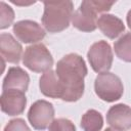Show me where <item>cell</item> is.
<instances>
[{
	"instance_id": "6da1fadb",
	"label": "cell",
	"mask_w": 131,
	"mask_h": 131,
	"mask_svg": "<svg viewBox=\"0 0 131 131\" xmlns=\"http://www.w3.org/2000/svg\"><path fill=\"white\" fill-rule=\"evenodd\" d=\"M56 76L62 86V100L68 102L78 101L84 94V78L88 74L83 57L77 53H69L57 61Z\"/></svg>"
},
{
	"instance_id": "7a4b0ae2",
	"label": "cell",
	"mask_w": 131,
	"mask_h": 131,
	"mask_svg": "<svg viewBox=\"0 0 131 131\" xmlns=\"http://www.w3.org/2000/svg\"><path fill=\"white\" fill-rule=\"evenodd\" d=\"M73 10L72 1H44L42 25L49 33H59L69 28Z\"/></svg>"
},
{
	"instance_id": "3957f363",
	"label": "cell",
	"mask_w": 131,
	"mask_h": 131,
	"mask_svg": "<svg viewBox=\"0 0 131 131\" xmlns=\"http://www.w3.org/2000/svg\"><path fill=\"white\" fill-rule=\"evenodd\" d=\"M115 1L85 0L73 13L72 24L81 32H93L97 28V14L108 11Z\"/></svg>"
},
{
	"instance_id": "277c9868",
	"label": "cell",
	"mask_w": 131,
	"mask_h": 131,
	"mask_svg": "<svg viewBox=\"0 0 131 131\" xmlns=\"http://www.w3.org/2000/svg\"><path fill=\"white\" fill-rule=\"evenodd\" d=\"M23 63L34 73H45L51 70L53 66V57L45 44L37 43L32 44L25 49Z\"/></svg>"
},
{
	"instance_id": "5b68a950",
	"label": "cell",
	"mask_w": 131,
	"mask_h": 131,
	"mask_svg": "<svg viewBox=\"0 0 131 131\" xmlns=\"http://www.w3.org/2000/svg\"><path fill=\"white\" fill-rule=\"evenodd\" d=\"M94 90L101 100L114 102L123 96L124 86L120 77L114 73L106 72L97 75L94 81Z\"/></svg>"
},
{
	"instance_id": "8992f818",
	"label": "cell",
	"mask_w": 131,
	"mask_h": 131,
	"mask_svg": "<svg viewBox=\"0 0 131 131\" xmlns=\"http://www.w3.org/2000/svg\"><path fill=\"white\" fill-rule=\"evenodd\" d=\"M87 58L94 72L99 74L108 72L114 59L111 45L104 40L93 43L87 52Z\"/></svg>"
},
{
	"instance_id": "52a82bcc",
	"label": "cell",
	"mask_w": 131,
	"mask_h": 131,
	"mask_svg": "<svg viewBox=\"0 0 131 131\" xmlns=\"http://www.w3.org/2000/svg\"><path fill=\"white\" fill-rule=\"evenodd\" d=\"M28 120L36 130H45L54 120L53 104L47 100L35 101L29 108Z\"/></svg>"
},
{
	"instance_id": "ba28073f",
	"label": "cell",
	"mask_w": 131,
	"mask_h": 131,
	"mask_svg": "<svg viewBox=\"0 0 131 131\" xmlns=\"http://www.w3.org/2000/svg\"><path fill=\"white\" fill-rule=\"evenodd\" d=\"M12 31L16 38L23 43H36L45 38V30L35 20L23 19L13 25Z\"/></svg>"
},
{
	"instance_id": "9c48e42d",
	"label": "cell",
	"mask_w": 131,
	"mask_h": 131,
	"mask_svg": "<svg viewBox=\"0 0 131 131\" xmlns=\"http://www.w3.org/2000/svg\"><path fill=\"white\" fill-rule=\"evenodd\" d=\"M26 92L8 89L1 93V111L8 116H17L24 113L27 105Z\"/></svg>"
},
{
	"instance_id": "30bf717a",
	"label": "cell",
	"mask_w": 131,
	"mask_h": 131,
	"mask_svg": "<svg viewBox=\"0 0 131 131\" xmlns=\"http://www.w3.org/2000/svg\"><path fill=\"white\" fill-rule=\"evenodd\" d=\"M106 123L119 131H127L131 128V107L124 103L111 106L106 113Z\"/></svg>"
},
{
	"instance_id": "8fae6325",
	"label": "cell",
	"mask_w": 131,
	"mask_h": 131,
	"mask_svg": "<svg viewBox=\"0 0 131 131\" xmlns=\"http://www.w3.org/2000/svg\"><path fill=\"white\" fill-rule=\"evenodd\" d=\"M0 52L3 61L10 63H19L23 53L21 44L9 33H1L0 35Z\"/></svg>"
},
{
	"instance_id": "7c38bea8",
	"label": "cell",
	"mask_w": 131,
	"mask_h": 131,
	"mask_svg": "<svg viewBox=\"0 0 131 131\" xmlns=\"http://www.w3.org/2000/svg\"><path fill=\"white\" fill-rule=\"evenodd\" d=\"M30 77L29 74L20 67H11L8 69L6 76L3 79L2 91L8 89L19 90L26 92L29 88Z\"/></svg>"
},
{
	"instance_id": "4fadbf2b",
	"label": "cell",
	"mask_w": 131,
	"mask_h": 131,
	"mask_svg": "<svg viewBox=\"0 0 131 131\" xmlns=\"http://www.w3.org/2000/svg\"><path fill=\"white\" fill-rule=\"evenodd\" d=\"M39 88L43 95L50 98H62L63 89L56 76L55 71L45 72L39 79Z\"/></svg>"
},
{
	"instance_id": "5bb4252c",
	"label": "cell",
	"mask_w": 131,
	"mask_h": 131,
	"mask_svg": "<svg viewBox=\"0 0 131 131\" xmlns=\"http://www.w3.org/2000/svg\"><path fill=\"white\" fill-rule=\"evenodd\" d=\"M97 27L101 33L110 39H115L125 31L124 23L114 14L103 13L97 19Z\"/></svg>"
},
{
	"instance_id": "9a60e30c",
	"label": "cell",
	"mask_w": 131,
	"mask_h": 131,
	"mask_svg": "<svg viewBox=\"0 0 131 131\" xmlns=\"http://www.w3.org/2000/svg\"><path fill=\"white\" fill-rule=\"evenodd\" d=\"M80 124L84 131H100L103 126V118L98 111L91 108L82 116Z\"/></svg>"
},
{
	"instance_id": "2e32d148",
	"label": "cell",
	"mask_w": 131,
	"mask_h": 131,
	"mask_svg": "<svg viewBox=\"0 0 131 131\" xmlns=\"http://www.w3.org/2000/svg\"><path fill=\"white\" fill-rule=\"evenodd\" d=\"M117 57L126 62H131V33H126L114 43Z\"/></svg>"
},
{
	"instance_id": "e0dca14e",
	"label": "cell",
	"mask_w": 131,
	"mask_h": 131,
	"mask_svg": "<svg viewBox=\"0 0 131 131\" xmlns=\"http://www.w3.org/2000/svg\"><path fill=\"white\" fill-rule=\"evenodd\" d=\"M14 20V11L4 1L0 2V29L4 30L12 25Z\"/></svg>"
},
{
	"instance_id": "ac0fdd59",
	"label": "cell",
	"mask_w": 131,
	"mask_h": 131,
	"mask_svg": "<svg viewBox=\"0 0 131 131\" xmlns=\"http://www.w3.org/2000/svg\"><path fill=\"white\" fill-rule=\"evenodd\" d=\"M48 131H76V126L69 119L58 118L53 120L48 127Z\"/></svg>"
},
{
	"instance_id": "d6986e66",
	"label": "cell",
	"mask_w": 131,
	"mask_h": 131,
	"mask_svg": "<svg viewBox=\"0 0 131 131\" xmlns=\"http://www.w3.org/2000/svg\"><path fill=\"white\" fill-rule=\"evenodd\" d=\"M3 131H31V129L24 119L16 118L10 120L4 127Z\"/></svg>"
},
{
	"instance_id": "ffe728a7",
	"label": "cell",
	"mask_w": 131,
	"mask_h": 131,
	"mask_svg": "<svg viewBox=\"0 0 131 131\" xmlns=\"http://www.w3.org/2000/svg\"><path fill=\"white\" fill-rule=\"evenodd\" d=\"M126 20H127V25L129 27V29L131 30V9L128 11L127 13V16H126Z\"/></svg>"
},
{
	"instance_id": "44dd1931",
	"label": "cell",
	"mask_w": 131,
	"mask_h": 131,
	"mask_svg": "<svg viewBox=\"0 0 131 131\" xmlns=\"http://www.w3.org/2000/svg\"><path fill=\"white\" fill-rule=\"evenodd\" d=\"M11 2L13 4H16V5H30V4H34L35 3V1L34 2H30V3H24V2H18V1H14V0H11Z\"/></svg>"
},
{
	"instance_id": "7402d4cb",
	"label": "cell",
	"mask_w": 131,
	"mask_h": 131,
	"mask_svg": "<svg viewBox=\"0 0 131 131\" xmlns=\"http://www.w3.org/2000/svg\"><path fill=\"white\" fill-rule=\"evenodd\" d=\"M104 131H119V130H116V129H114V128H106Z\"/></svg>"
}]
</instances>
